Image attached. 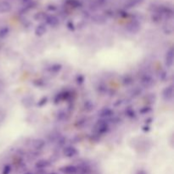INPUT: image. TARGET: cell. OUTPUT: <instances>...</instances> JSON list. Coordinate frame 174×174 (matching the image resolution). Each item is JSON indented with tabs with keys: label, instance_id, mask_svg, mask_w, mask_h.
<instances>
[{
	"label": "cell",
	"instance_id": "cell-1",
	"mask_svg": "<svg viewBox=\"0 0 174 174\" xmlns=\"http://www.w3.org/2000/svg\"><path fill=\"white\" fill-rule=\"evenodd\" d=\"M28 174H29V173H28Z\"/></svg>",
	"mask_w": 174,
	"mask_h": 174
}]
</instances>
